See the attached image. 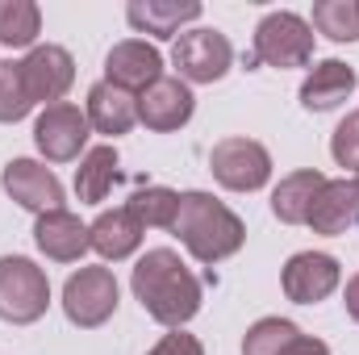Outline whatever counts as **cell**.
Listing matches in <instances>:
<instances>
[{"mask_svg":"<svg viewBox=\"0 0 359 355\" xmlns=\"http://www.w3.org/2000/svg\"><path fill=\"white\" fill-rule=\"evenodd\" d=\"M130 284H134V297L142 301V309H147L159 326L180 330V326L201 309V280L184 267V260H180L172 247L147 251V255L138 260V267H134Z\"/></svg>","mask_w":359,"mask_h":355,"instance_id":"cell-1","label":"cell"},{"mask_svg":"<svg viewBox=\"0 0 359 355\" xmlns=\"http://www.w3.org/2000/svg\"><path fill=\"white\" fill-rule=\"evenodd\" d=\"M172 230L201 264H222V260L238 255L247 243L243 217L209 192H180V213Z\"/></svg>","mask_w":359,"mask_h":355,"instance_id":"cell-2","label":"cell"},{"mask_svg":"<svg viewBox=\"0 0 359 355\" xmlns=\"http://www.w3.org/2000/svg\"><path fill=\"white\" fill-rule=\"evenodd\" d=\"M50 305V280L46 272L25 255L0 260V318L13 326H29Z\"/></svg>","mask_w":359,"mask_h":355,"instance_id":"cell-3","label":"cell"},{"mask_svg":"<svg viewBox=\"0 0 359 355\" xmlns=\"http://www.w3.org/2000/svg\"><path fill=\"white\" fill-rule=\"evenodd\" d=\"M255 63H268V67H305L313 59V25L297 13H268L259 25H255V51H251Z\"/></svg>","mask_w":359,"mask_h":355,"instance_id":"cell-4","label":"cell"},{"mask_svg":"<svg viewBox=\"0 0 359 355\" xmlns=\"http://www.w3.org/2000/svg\"><path fill=\"white\" fill-rule=\"evenodd\" d=\"M63 314L80 326L96 330L117 314V280L109 267H80L63 284Z\"/></svg>","mask_w":359,"mask_h":355,"instance_id":"cell-5","label":"cell"},{"mask_svg":"<svg viewBox=\"0 0 359 355\" xmlns=\"http://www.w3.org/2000/svg\"><path fill=\"white\" fill-rule=\"evenodd\" d=\"M209 172L230 192H255L271 176V155L255 138H222L209 155Z\"/></svg>","mask_w":359,"mask_h":355,"instance_id":"cell-6","label":"cell"},{"mask_svg":"<svg viewBox=\"0 0 359 355\" xmlns=\"http://www.w3.org/2000/svg\"><path fill=\"white\" fill-rule=\"evenodd\" d=\"M172 63L180 67L184 84H213V80H222L230 72L234 46L217 29H188V34H180L176 46H172Z\"/></svg>","mask_w":359,"mask_h":355,"instance_id":"cell-7","label":"cell"},{"mask_svg":"<svg viewBox=\"0 0 359 355\" xmlns=\"http://www.w3.org/2000/svg\"><path fill=\"white\" fill-rule=\"evenodd\" d=\"M34 142L50 163H72L84 142H88V113H80L76 105H46L42 117L34 121Z\"/></svg>","mask_w":359,"mask_h":355,"instance_id":"cell-8","label":"cell"},{"mask_svg":"<svg viewBox=\"0 0 359 355\" xmlns=\"http://www.w3.org/2000/svg\"><path fill=\"white\" fill-rule=\"evenodd\" d=\"M21 80H25V92H29V100L38 105H63V96L67 88L76 84V59L63 51V46H34L25 59H21Z\"/></svg>","mask_w":359,"mask_h":355,"instance_id":"cell-9","label":"cell"},{"mask_svg":"<svg viewBox=\"0 0 359 355\" xmlns=\"http://www.w3.org/2000/svg\"><path fill=\"white\" fill-rule=\"evenodd\" d=\"M339 260L334 255H326V251H301V255H292L288 264H284V293H288V301H297V305H318V301H326L334 288H339Z\"/></svg>","mask_w":359,"mask_h":355,"instance_id":"cell-10","label":"cell"},{"mask_svg":"<svg viewBox=\"0 0 359 355\" xmlns=\"http://www.w3.org/2000/svg\"><path fill=\"white\" fill-rule=\"evenodd\" d=\"M159 76H163V55L142 38H126L104 55V80L126 92H147Z\"/></svg>","mask_w":359,"mask_h":355,"instance_id":"cell-11","label":"cell"},{"mask_svg":"<svg viewBox=\"0 0 359 355\" xmlns=\"http://www.w3.org/2000/svg\"><path fill=\"white\" fill-rule=\"evenodd\" d=\"M4 192L21 205V209H34V213H50V209H63V184L50 168L34 163V159H13L4 168Z\"/></svg>","mask_w":359,"mask_h":355,"instance_id":"cell-12","label":"cell"},{"mask_svg":"<svg viewBox=\"0 0 359 355\" xmlns=\"http://www.w3.org/2000/svg\"><path fill=\"white\" fill-rule=\"evenodd\" d=\"M192 92L180 76H159L151 88L138 96V121L155 134H172L192 117Z\"/></svg>","mask_w":359,"mask_h":355,"instance_id":"cell-13","label":"cell"},{"mask_svg":"<svg viewBox=\"0 0 359 355\" xmlns=\"http://www.w3.org/2000/svg\"><path fill=\"white\" fill-rule=\"evenodd\" d=\"M34 243L46 260H59V264H76L84 251L92 247L88 226L67 213V209H50V213H38L34 222Z\"/></svg>","mask_w":359,"mask_h":355,"instance_id":"cell-14","label":"cell"},{"mask_svg":"<svg viewBox=\"0 0 359 355\" xmlns=\"http://www.w3.org/2000/svg\"><path fill=\"white\" fill-rule=\"evenodd\" d=\"M355 222H359V184L355 180H326L305 226H313V234H347Z\"/></svg>","mask_w":359,"mask_h":355,"instance_id":"cell-15","label":"cell"},{"mask_svg":"<svg viewBox=\"0 0 359 355\" xmlns=\"http://www.w3.org/2000/svg\"><path fill=\"white\" fill-rule=\"evenodd\" d=\"M142 222L134 217V209L130 205H121V209H104L96 222L88 226V239H92V251L96 255H104V260H130L138 247H142Z\"/></svg>","mask_w":359,"mask_h":355,"instance_id":"cell-16","label":"cell"},{"mask_svg":"<svg viewBox=\"0 0 359 355\" xmlns=\"http://www.w3.org/2000/svg\"><path fill=\"white\" fill-rule=\"evenodd\" d=\"M351 92H355V67H347L343 59H322V63L305 76V84H301V105H305L309 113H330V109H339Z\"/></svg>","mask_w":359,"mask_h":355,"instance_id":"cell-17","label":"cell"},{"mask_svg":"<svg viewBox=\"0 0 359 355\" xmlns=\"http://www.w3.org/2000/svg\"><path fill=\"white\" fill-rule=\"evenodd\" d=\"M88 126H96L100 134H130L134 130V121H138V96L126 88H117V84H109V80H100V84H92L88 88Z\"/></svg>","mask_w":359,"mask_h":355,"instance_id":"cell-18","label":"cell"},{"mask_svg":"<svg viewBox=\"0 0 359 355\" xmlns=\"http://www.w3.org/2000/svg\"><path fill=\"white\" fill-rule=\"evenodd\" d=\"M126 17H130V25H134L138 34L176 38L180 25H188V21L201 17V4H196V0H130Z\"/></svg>","mask_w":359,"mask_h":355,"instance_id":"cell-19","label":"cell"},{"mask_svg":"<svg viewBox=\"0 0 359 355\" xmlns=\"http://www.w3.org/2000/svg\"><path fill=\"white\" fill-rule=\"evenodd\" d=\"M322 184H326V176L318 168H305V172L284 176L276 184V192H271V213L284 226H305L309 222V209H313V201L322 192Z\"/></svg>","mask_w":359,"mask_h":355,"instance_id":"cell-20","label":"cell"},{"mask_svg":"<svg viewBox=\"0 0 359 355\" xmlns=\"http://www.w3.org/2000/svg\"><path fill=\"white\" fill-rule=\"evenodd\" d=\"M117 184V151L113 147H92L76 168V196L84 205H100Z\"/></svg>","mask_w":359,"mask_h":355,"instance_id":"cell-21","label":"cell"},{"mask_svg":"<svg viewBox=\"0 0 359 355\" xmlns=\"http://www.w3.org/2000/svg\"><path fill=\"white\" fill-rule=\"evenodd\" d=\"M42 34V8L34 0H0V46H34Z\"/></svg>","mask_w":359,"mask_h":355,"instance_id":"cell-22","label":"cell"},{"mask_svg":"<svg viewBox=\"0 0 359 355\" xmlns=\"http://www.w3.org/2000/svg\"><path fill=\"white\" fill-rule=\"evenodd\" d=\"M313 29L326 34L330 42H359V4L355 0H318Z\"/></svg>","mask_w":359,"mask_h":355,"instance_id":"cell-23","label":"cell"},{"mask_svg":"<svg viewBox=\"0 0 359 355\" xmlns=\"http://www.w3.org/2000/svg\"><path fill=\"white\" fill-rule=\"evenodd\" d=\"M130 209L142 226H176L180 213V192L172 188H142L130 196Z\"/></svg>","mask_w":359,"mask_h":355,"instance_id":"cell-24","label":"cell"},{"mask_svg":"<svg viewBox=\"0 0 359 355\" xmlns=\"http://www.w3.org/2000/svg\"><path fill=\"white\" fill-rule=\"evenodd\" d=\"M301 330L288 322V318H259L247 339H243V355H280Z\"/></svg>","mask_w":359,"mask_h":355,"instance_id":"cell-25","label":"cell"},{"mask_svg":"<svg viewBox=\"0 0 359 355\" xmlns=\"http://www.w3.org/2000/svg\"><path fill=\"white\" fill-rule=\"evenodd\" d=\"M34 109L25 80H21V63H0V121H21Z\"/></svg>","mask_w":359,"mask_h":355,"instance_id":"cell-26","label":"cell"},{"mask_svg":"<svg viewBox=\"0 0 359 355\" xmlns=\"http://www.w3.org/2000/svg\"><path fill=\"white\" fill-rule=\"evenodd\" d=\"M330 155L343 163V168H355L359 172V113H351L347 121H339L334 138H330Z\"/></svg>","mask_w":359,"mask_h":355,"instance_id":"cell-27","label":"cell"},{"mask_svg":"<svg viewBox=\"0 0 359 355\" xmlns=\"http://www.w3.org/2000/svg\"><path fill=\"white\" fill-rule=\"evenodd\" d=\"M147 355H205V347H201V339H196V335L172 330V335H163V339H159Z\"/></svg>","mask_w":359,"mask_h":355,"instance_id":"cell-28","label":"cell"},{"mask_svg":"<svg viewBox=\"0 0 359 355\" xmlns=\"http://www.w3.org/2000/svg\"><path fill=\"white\" fill-rule=\"evenodd\" d=\"M280 355H330V347H326L322 339H309V335H297V339H292V343H288V347H284Z\"/></svg>","mask_w":359,"mask_h":355,"instance_id":"cell-29","label":"cell"},{"mask_svg":"<svg viewBox=\"0 0 359 355\" xmlns=\"http://www.w3.org/2000/svg\"><path fill=\"white\" fill-rule=\"evenodd\" d=\"M343 305H347V314H351V318L359 322V272L351 276V280H347V293H343Z\"/></svg>","mask_w":359,"mask_h":355,"instance_id":"cell-30","label":"cell"},{"mask_svg":"<svg viewBox=\"0 0 359 355\" xmlns=\"http://www.w3.org/2000/svg\"><path fill=\"white\" fill-rule=\"evenodd\" d=\"M355 184H359V176H355Z\"/></svg>","mask_w":359,"mask_h":355,"instance_id":"cell-31","label":"cell"}]
</instances>
